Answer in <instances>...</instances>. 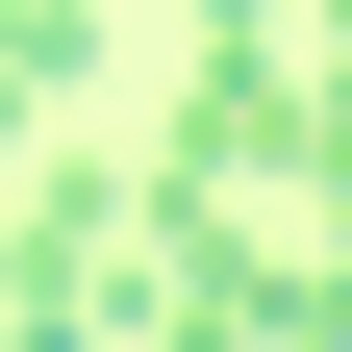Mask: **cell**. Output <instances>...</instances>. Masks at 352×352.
<instances>
[{"label":"cell","mask_w":352,"mask_h":352,"mask_svg":"<svg viewBox=\"0 0 352 352\" xmlns=\"http://www.w3.org/2000/svg\"><path fill=\"white\" fill-rule=\"evenodd\" d=\"M76 76H101V0H0V151H25Z\"/></svg>","instance_id":"cell-1"}]
</instances>
